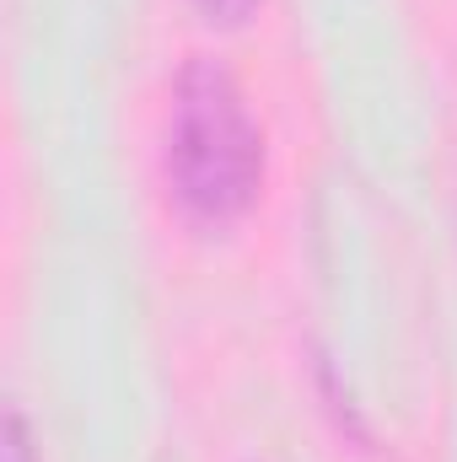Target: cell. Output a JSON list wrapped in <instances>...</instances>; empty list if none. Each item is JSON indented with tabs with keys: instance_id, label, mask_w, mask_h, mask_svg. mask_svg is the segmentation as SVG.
<instances>
[{
	"instance_id": "1",
	"label": "cell",
	"mask_w": 457,
	"mask_h": 462,
	"mask_svg": "<svg viewBox=\"0 0 457 462\" xmlns=\"http://www.w3.org/2000/svg\"><path fill=\"white\" fill-rule=\"evenodd\" d=\"M264 124L237 70L216 54H189L167 92L162 172L178 210L205 231L237 226L264 194Z\"/></svg>"
},
{
	"instance_id": "2",
	"label": "cell",
	"mask_w": 457,
	"mask_h": 462,
	"mask_svg": "<svg viewBox=\"0 0 457 462\" xmlns=\"http://www.w3.org/2000/svg\"><path fill=\"white\" fill-rule=\"evenodd\" d=\"M200 5V16L210 22V27H242L264 0H194Z\"/></svg>"
},
{
	"instance_id": "3",
	"label": "cell",
	"mask_w": 457,
	"mask_h": 462,
	"mask_svg": "<svg viewBox=\"0 0 457 462\" xmlns=\"http://www.w3.org/2000/svg\"><path fill=\"white\" fill-rule=\"evenodd\" d=\"M5 462H38L33 457V430H27V420H22V409L5 414Z\"/></svg>"
}]
</instances>
